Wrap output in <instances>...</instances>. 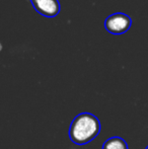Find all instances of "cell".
Masks as SVG:
<instances>
[{
    "mask_svg": "<svg viewBox=\"0 0 148 149\" xmlns=\"http://www.w3.org/2000/svg\"><path fill=\"white\" fill-rule=\"evenodd\" d=\"M101 132V122L90 113H81L73 119L69 128V137L77 145L91 142Z\"/></svg>",
    "mask_w": 148,
    "mask_h": 149,
    "instance_id": "6da1fadb",
    "label": "cell"
},
{
    "mask_svg": "<svg viewBox=\"0 0 148 149\" xmlns=\"http://www.w3.org/2000/svg\"><path fill=\"white\" fill-rule=\"evenodd\" d=\"M132 20L127 14L122 12H117L106 19L105 28L109 33L114 35H122L130 29Z\"/></svg>",
    "mask_w": 148,
    "mask_h": 149,
    "instance_id": "7a4b0ae2",
    "label": "cell"
},
{
    "mask_svg": "<svg viewBox=\"0 0 148 149\" xmlns=\"http://www.w3.org/2000/svg\"><path fill=\"white\" fill-rule=\"evenodd\" d=\"M31 2L39 13L47 17H54L60 12L58 0H31Z\"/></svg>",
    "mask_w": 148,
    "mask_h": 149,
    "instance_id": "3957f363",
    "label": "cell"
},
{
    "mask_svg": "<svg viewBox=\"0 0 148 149\" xmlns=\"http://www.w3.org/2000/svg\"><path fill=\"white\" fill-rule=\"evenodd\" d=\"M101 149H128V144L121 137H111L104 142Z\"/></svg>",
    "mask_w": 148,
    "mask_h": 149,
    "instance_id": "277c9868",
    "label": "cell"
},
{
    "mask_svg": "<svg viewBox=\"0 0 148 149\" xmlns=\"http://www.w3.org/2000/svg\"><path fill=\"white\" fill-rule=\"evenodd\" d=\"M145 149H148V146H147V147H146V148H145Z\"/></svg>",
    "mask_w": 148,
    "mask_h": 149,
    "instance_id": "5b68a950",
    "label": "cell"
}]
</instances>
